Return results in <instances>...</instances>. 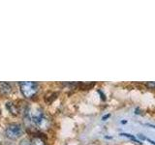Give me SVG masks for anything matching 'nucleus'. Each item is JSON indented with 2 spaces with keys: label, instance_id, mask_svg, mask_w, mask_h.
Segmentation results:
<instances>
[{
  "label": "nucleus",
  "instance_id": "obj_1",
  "mask_svg": "<svg viewBox=\"0 0 155 145\" xmlns=\"http://www.w3.org/2000/svg\"><path fill=\"white\" fill-rule=\"evenodd\" d=\"M25 118L31 125L39 129H45L48 124V120L45 112L37 106H31L26 110Z\"/></svg>",
  "mask_w": 155,
  "mask_h": 145
},
{
  "label": "nucleus",
  "instance_id": "obj_3",
  "mask_svg": "<svg viewBox=\"0 0 155 145\" xmlns=\"http://www.w3.org/2000/svg\"><path fill=\"white\" fill-rule=\"evenodd\" d=\"M19 88H21V93L25 98H32V97H34L37 94L39 85L37 82L23 81V82H19Z\"/></svg>",
  "mask_w": 155,
  "mask_h": 145
},
{
  "label": "nucleus",
  "instance_id": "obj_4",
  "mask_svg": "<svg viewBox=\"0 0 155 145\" xmlns=\"http://www.w3.org/2000/svg\"><path fill=\"white\" fill-rule=\"evenodd\" d=\"M21 145H46V143L44 142V140L39 138V137H34L32 139H22Z\"/></svg>",
  "mask_w": 155,
  "mask_h": 145
},
{
  "label": "nucleus",
  "instance_id": "obj_5",
  "mask_svg": "<svg viewBox=\"0 0 155 145\" xmlns=\"http://www.w3.org/2000/svg\"><path fill=\"white\" fill-rule=\"evenodd\" d=\"M0 91L4 94H7L11 91V85L6 82H0Z\"/></svg>",
  "mask_w": 155,
  "mask_h": 145
},
{
  "label": "nucleus",
  "instance_id": "obj_2",
  "mask_svg": "<svg viewBox=\"0 0 155 145\" xmlns=\"http://www.w3.org/2000/svg\"><path fill=\"white\" fill-rule=\"evenodd\" d=\"M23 134V129L21 124L11 123L5 129V135L8 139L17 140L21 137Z\"/></svg>",
  "mask_w": 155,
  "mask_h": 145
},
{
  "label": "nucleus",
  "instance_id": "obj_6",
  "mask_svg": "<svg viewBox=\"0 0 155 145\" xmlns=\"http://www.w3.org/2000/svg\"><path fill=\"white\" fill-rule=\"evenodd\" d=\"M147 86L150 89H153V88H155V82H147Z\"/></svg>",
  "mask_w": 155,
  "mask_h": 145
}]
</instances>
